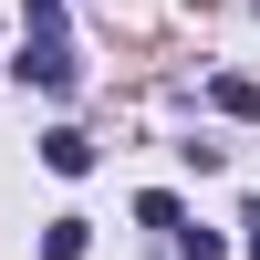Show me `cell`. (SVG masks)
I'll list each match as a JSON object with an SVG mask.
<instances>
[{
  "label": "cell",
  "instance_id": "cell-1",
  "mask_svg": "<svg viewBox=\"0 0 260 260\" xmlns=\"http://www.w3.org/2000/svg\"><path fill=\"white\" fill-rule=\"evenodd\" d=\"M31 94H73L83 62H73V31H62V0H21V62H11Z\"/></svg>",
  "mask_w": 260,
  "mask_h": 260
},
{
  "label": "cell",
  "instance_id": "cell-2",
  "mask_svg": "<svg viewBox=\"0 0 260 260\" xmlns=\"http://www.w3.org/2000/svg\"><path fill=\"white\" fill-rule=\"evenodd\" d=\"M42 167H52V177H83V167H94V136H83V125H52V136H42Z\"/></svg>",
  "mask_w": 260,
  "mask_h": 260
},
{
  "label": "cell",
  "instance_id": "cell-3",
  "mask_svg": "<svg viewBox=\"0 0 260 260\" xmlns=\"http://www.w3.org/2000/svg\"><path fill=\"white\" fill-rule=\"evenodd\" d=\"M136 229H167V240H177V229H187V208L167 198V187H146V198H136Z\"/></svg>",
  "mask_w": 260,
  "mask_h": 260
},
{
  "label": "cell",
  "instance_id": "cell-4",
  "mask_svg": "<svg viewBox=\"0 0 260 260\" xmlns=\"http://www.w3.org/2000/svg\"><path fill=\"white\" fill-rule=\"evenodd\" d=\"M208 104H219V115H260V83H250V73H219V83H208Z\"/></svg>",
  "mask_w": 260,
  "mask_h": 260
},
{
  "label": "cell",
  "instance_id": "cell-5",
  "mask_svg": "<svg viewBox=\"0 0 260 260\" xmlns=\"http://www.w3.org/2000/svg\"><path fill=\"white\" fill-rule=\"evenodd\" d=\"M83 240H94V219H52L42 229V260H83Z\"/></svg>",
  "mask_w": 260,
  "mask_h": 260
},
{
  "label": "cell",
  "instance_id": "cell-6",
  "mask_svg": "<svg viewBox=\"0 0 260 260\" xmlns=\"http://www.w3.org/2000/svg\"><path fill=\"white\" fill-rule=\"evenodd\" d=\"M177 260H229V240L219 229H177Z\"/></svg>",
  "mask_w": 260,
  "mask_h": 260
},
{
  "label": "cell",
  "instance_id": "cell-7",
  "mask_svg": "<svg viewBox=\"0 0 260 260\" xmlns=\"http://www.w3.org/2000/svg\"><path fill=\"white\" fill-rule=\"evenodd\" d=\"M240 229H250V260H260V208H250V219H240Z\"/></svg>",
  "mask_w": 260,
  "mask_h": 260
}]
</instances>
